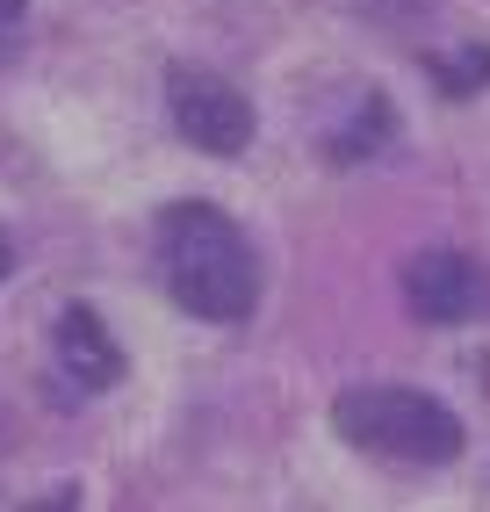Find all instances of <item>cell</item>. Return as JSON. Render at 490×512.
I'll return each mask as SVG.
<instances>
[{"label": "cell", "instance_id": "obj_7", "mask_svg": "<svg viewBox=\"0 0 490 512\" xmlns=\"http://www.w3.org/2000/svg\"><path fill=\"white\" fill-rule=\"evenodd\" d=\"M426 73L440 80V94H476L490 80V51L469 44V51H454V58H426Z\"/></svg>", "mask_w": 490, "mask_h": 512}, {"label": "cell", "instance_id": "obj_8", "mask_svg": "<svg viewBox=\"0 0 490 512\" xmlns=\"http://www.w3.org/2000/svg\"><path fill=\"white\" fill-rule=\"evenodd\" d=\"M8 22H22V0H0V29H8Z\"/></svg>", "mask_w": 490, "mask_h": 512}, {"label": "cell", "instance_id": "obj_3", "mask_svg": "<svg viewBox=\"0 0 490 512\" xmlns=\"http://www.w3.org/2000/svg\"><path fill=\"white\" fill-rule=\"evenodd\" d=\"M166 116L209 159H238L253 145V123H260L253 101H245L224 73H209V65H173L166 73Z\"/></svg>", "mask_w": 490, "mask_h": 512}, {"label": "cell", "instance_id": "obj_9", "mask_svg": "<svg viewBox=\"0 0 490 512\" xmlns=\"http://www.w3.org/2000/svg\"><path fill=\"white\" fill-rule=\"evenodd\" d=\"M8 267H15V253H8V231H0V275H8Z\"/></svg>", "mask_w": 490, "mask_h": 512}, {"label": "cell", "instance_id": "obj_4", "mask_svg": "<svg viewBox=\"0 0 490 512\" xmlns=\"http://www.w3.org/2000/svg\"><path fill=\"white\" fill-rule=\"evenodd\" d=\"M404 296L426 325H469L490 311V275L462 246H426L404 260Z\"/></svg>", "mask_w": 490, "mask_h": 512}, {"label": "cell", "instance_id": "obj_1", "mask_svg": "<svg viewBox=\"0 0 490 512\" xmlns=\"http://www.w3.org/2000/svg\"><path fill=\"white\" fill-rule=\"evenodd\" d=\"M159 267L181 311L209 325H238L260 303V260L245 246V231L209 210V202H173L159 217Z\"/></svg>", "mask_w": 490, "mask_h": 512}, {"label": "cell", "instance_id": "obj_2", "mask_svg": "<svg viewBox=\"0 0 490 512\" xmlns=\"http://www.w3.org/2000/svg\"><path fill=\"white\" fill-rule=\"evenodd\" d=\"M332 419H339V433L354 440V448H368L382 462L433 469V462L462 455V419L426 390H346L332 404Z\"/></svg>", "mask_w": 490, "mask_h": 512}, {"label": "cell", "instance_id": "obj_6", "mask_svg": "<svg viewBox=\"0 0 490 512\" xmlns=\"http://www.w3.org/2000/svg\"><path fill=\"white\" fill-rule=\"evenodd\" d=\"M390 138H397L390 101H382V94H361V123H339L332 138H325V159H332V166H361V159H375Z\"/></svg>", "mask_w": 490, "mask_h": 512}, {"label": "cell", "instance_id": "obj_5", "mask_svg": "<svg viewBox=\"0 0 490 512\" xmlns=\"http://www.w3.org/2000/svg\"><path fill=\"white\" fill-rule=\"evenodd\" d=\"M58 368H65V383L73 390H109L116 375H123V354H116V339H109V325H101L87 303H73V311L58 318Z\"/></svg>", "mask_w": 490, "mask_h": 512}]
</instances>
